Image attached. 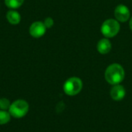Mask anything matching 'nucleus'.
<instances>
[{
  "instance_id": "nucleus-1",
  "label": "nucleus",
  "mask_w": 132,
  "mask_h": 132,
  "mask_svg": "<svg viewBox=\"0 0 132 132\" xmlns=\"http://www.w3.org/2000/svg\"><path fill=\"white\" fill-rule=\"evenodd\" d=\"M125 71L122 66L118 64H112L108 66L105 72V79L111 85H118L123 81Z\"/></svg>"
},
{
  "instance_id": "nucleus-2",
  "label": "nucleus",
  "mask_w": 132,
  "mask_h": 132,
  "mask_svg": "<svg viewBox=\"0 0 132 132\" xmlns=\"http://www.w3.org/2000/svg\"><path fill=\"white\" fill-rule=\"evenodd\" d=\"M29 111V104L24 100L14 101L9 107V112L15 118H21L26 115Z\"/></svg>"
},
{
  "instance_id": "nucleus-3",
  "label": "nucleus",
  "mask_w": 132,
  "mask_h": 132,
  "mask_svg": "<svg viewBox=\"0 0 132 132\" xmlns=\"http://www.w3.org/2000/svg\"><path fill=\"white\" fill-rule=\"evenodd\" d=\"M83 87L82 81L77 77H72L66 81L63 85V90L68 96H75L78 94Z\"/></svg>"
},
{
  "instance_id": "nucleus-4",
  "label": "nucleus",
  "mask_w": 132,
  "mask_h": 132,
  "mask_svg": "<svg viewBox=\"0 0 132 132\" xmlns=\"http://www.w3.org/2000/svg\"><path fill=\"white\" fill-rule=\"evenodd\" d=\"M120 30L118 22L113 19H107L101 26V32L106 37H113L118 34Z\"/></svg>"
},
{
  "instance_id": "nucleus-5",
  "label": "nucleus",
  "mask_w": 132,
  "mask_h": 132,
  "mask_svg": "<svg viewBox=\"0 0 132 132\" xmlns=\"http://www.w3.org/2000/svg\"><path fill=\"white\" fill-rule=\"evenodd\" d=\"M46 30V27L43 22L36 21L32 23L29 27V33L35 38H39L43 37Z\"/></svg>"
},
{
  "instance_id": "nucleus-6",
  "label": "nucleus",
  "mask_w": 132,
  "mask_h": 132,
  "mask_svg": "<svg viewBox=\"0 0 132 132\" xmlns=\"http://www.w3.org/2000/svg\"><path fill=\"white\" fill-rule=\"evenodd\" d=\"M114 16L120 22H126L130 18V11L126 5H119L114 10Z\"/></svg>"
},
{
  "instance_id": "nucleus-7",
  "label": "nucleus",
  "mask_w": 132,
  "mask_h": 132,
  "mask_svg": "<svg viewBox=\"0 0 132 132\" xmlns=\"http://www.w3.org/2000/svg\"><path fill=\"white\" fill-rule=\"evenodd\" d=\"M111 96L114 100H121L125 96V89L122 86L115 85L111 91Z\"/></svg>"
},
{
  "instance_id": "nucleus-8",
  "label": "nucleus",
  "mask_w": 132,
  "mask_h": 132,
  "mask_svg": "<svg viewBox=\"0 0 132 132\" xmlns=\"http://www.w3.org/2000/svg\"><path fill=\"white\" fill-rule=\"evenodd\" d=\"M111 50V44L109 40L104 38L101 39L97 44V51L102 54H108Z\"/></svg>"
},
{
  "instance_id": "nucleus-9",
  "label": "nucleus",
  "mask_w": 132,
  "mask_h": 132,
  "mask_svg": "<svg viewBox=\"0 0 132 132\" xmlns=\"http://www.w3.org/2000/svg\"><path fill=\"white\" fill-rule=\"evenodd\" d=\"M6 19L9 23H11L12 25H16L20 23L21 16L18 12H16L15 10H10L6 14Z\"/></svg>"
},
{
  "instance_id": "nucleus-10",
  "label": "nucleus",
  "mask_w": 132,
  "mask_h": 132,
  "mask_svg": "<svg viewBox=\"0 0 132 132\" xmlns=\"http://www.w3.org/2000/svg\"><path fill=\"white\" fill-rule=\"evenodd\" d=\"M24 2V0H5V4L9 9H18Z\"/></svg>"
},
{
  "instance_id": "nucleus-11",
  "label": "nucleus",
  "mask_w": 132,
  "mask_h": 132,
  "mask_svg": "<svg viewBox=\"0 0 132 132\" xmlns=\"http://www.w3.org/2000/svg\"><path fill=\"white\" fill-rule=\"evenodd\" d=\"M11 118V114L9 112H6L5 110H0V125L5 124L9 122Z\"/></svg>"
},
{
  "instance_id": "nucleus-12",
  "label": "nucleus",
  "mask_w": 132,
  "mask_h": 132,
  "mask_svg": "<svg viewBox=\"0 0 132 132\" xmlns=\"http://www.w3.org/2000/svg\"><path fill=\"white\" fill-rule=\"evenodd\" d=\"M10 105H11V103L8 99H6V98L0 99V109L1 110H9Z\"/></svg>"
},
{
  "instance_id": "nucleus-13",
  "label": "nucleus",
  "mask_w": 132,
  "mask_h": 132,
  "mask_svg": "<svg viewBox=\"0 0 132 132\" xmlns=\"http://www.w3.org/2000/svg\"><path fill=\"white\" fill-rule=\"evenodd\" d=\"M43 23H44V25L46 26V28H51L53 26L54 21H53V19L51 17H47V18L45 19Z\"/></svg>"
},
{
  "instance_id": "nucleus-14",
  "label": "nucleus",
  "mask_w": 132,
  "mask_h": 132,
  "mask_svg": "<svg viewBox=\"0 0 132 132\" xmlns=\"http://www.w3.org/2000/svg\"><path fill=\"white\" fill-rule=\"evenodd\" d=\"M130 28L132 30V17L131 18V20H130Z\"/></svg>"
}]
</instances>
